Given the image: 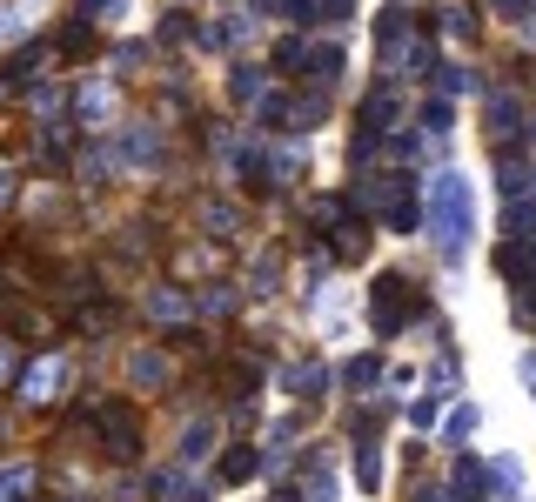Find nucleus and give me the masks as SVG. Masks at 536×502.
I'll return each instance as SVG.
<instances>
[{"label": "nucleus", "mask_w": 536, "mask_h": 502, "mask_svg": "<svg viewBox=\"0 0 536 502\" xmlns=\"http://www.w3.org/2000/svg\"><path fill=\"white\" fill-rule=\"evenodd\" d=\"M7 195H14V174H7V167H0V201H7Z\"/></svg>", "instance_id": "9"}, {"label": "nucleus", "mask_w": 536, "mask_h": 502, "mask_svg": "<svg viewBox=\"0 0 536 502\" xmlns=\"http://www.w3.org/2000/svg\"><path fill=\"white\" fill-rule=\"evenodd\" d=\"M355 475H362V489H383V462H376V449H362V469H355Z\"/></svg>", "instance_id": "8"}, {"label": "nucleus", "mask_w": 536, "mask_h": 502, "mask_svg": "<svg viewBox=\"0 0 536 502\" xmlns=\"http://www.w3.org/2000/svg\"><path fill=\"white\" fill-rule=\"evenodd\" d=\"M208 436H214V429H208V422H195V429L182 436V456H188V462H201V456H208Z\"/></svg>", "instance_id": "5"}, {"label": "nucleus", "mask_w": 536, "mask_h": 502, "mask_svg": "<svg viewBox=\"0 0 536 502\" xmlns=\"http://www.w3.org/2000/svg\"><path fill=\"white\" fill-rule=\"evenodd\" d=\"M135 382L154 389V382H161V355H135Z\"/></svg>", "instance_id": "7"}, {"label": "nucleus", "mask_w": 536, "mask_h": 502, "mask_svg": "<svg viewBox=\"0 0 536 502\" xmlns=\"http://www.w3.org/2000/svg\"><path fill=\"white\" fill-rule=\"evenodd\" d=\"M0 368H7V349H0Z\"/></svg>", "instance_id": "11"}, {"label": "nucleus", "mask_w": 536, "mask_h": 502, "mask_svg": "<svg viewBox=\"0 0 536 502\" xmlns=\"http://www.w3.org/2000/svg\"><path fill=\"white\" fill-rule=\"evenodd\" d=\"M523 382H530V389H536V355H530V362H523Z\"/></svg>", "instance_id": "10"}, {"label": "nucleus", "mask_w": 536, "mask_h": 502, "mask_svg": "<svg viewBox=\"0 0 536 502\" xmlns=\"http://www.w3.org/2000/svg\"><path fill=\"white\" fill-rule=\"evenodd\" d=\"M470 235H476L470 181H462V174H443V181H436V242H443L449 261H462L470 255Z\"/></svg>", "instance_id": "1"}, {"label": "nucleus", "mask_w": 536, "mask_h": 502, "mask_svg": "<svg viewBox=\"0 0 536 502\" xmlns=\"http://www.w3.org/2000/svg\"><path fill=\"white\" fill-rule=\"evenodd\" d=\"M369 315H376V328H383V335H396V321L409 315V282L383 274V282H376V308H369Z\"/></svg>", "instance_id": "2"}, {"label": "nucleus", "mask_w": 536, "mask_h": 502, "mask_svg": "<svg viewBox=\"0 0 536 502\" xmlns=\"http://www.w3.org/2000/svg\"><path fill=\"white\" fill-rule=\"evenodd\" d=\"M27 496V469H0V502H20Z\"/></svg>", "instance_id": "6"}, {"label": "nucleus", "mask_w": 536, "mask_h": 502, "mask_svg": "<svg viewBox=\"0 0 536 502\" xmlns=\"http://www.w3.org/2000/svg\"><path fill=\"white\" fill-rule=\"evenodd\" d=\"M61 375H67L61 362H41V368H34V375H27V396L41 402V396H47V389H54V382H61Z\"/></svg>", "instance_id": "4"}, {"label": "nucleus", "mask_w": 536, "mask_h": 502, "mask_svg": "<svg viewBox=\"0 0 536 502\" xmlns=\"http://www.w3.org/2000/svg\"><path fill=\"white\" fill-rule=\"evenodd\" d=\"M517 135V101H490V141Z\"/></svg>", "instance_id": "3"}]
</instances>
